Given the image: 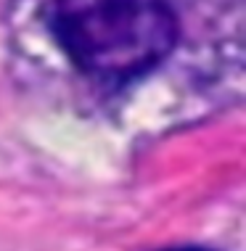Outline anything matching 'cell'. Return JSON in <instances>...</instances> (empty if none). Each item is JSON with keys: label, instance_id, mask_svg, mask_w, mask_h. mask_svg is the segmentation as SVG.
Masks as SVG:
<instances>
[{"label": "cell", "instance_id": "obj_2", "mask_svg": "<svg viewBox=\"0 0 246 251\" xmlns=\"http://www.w3.org/2000/svg\"><path fill=\"white\" fill-rule=\"evenodd\" d=\"M164 251H212L204 246H175V249H164Z\"/></svg>", "mask_w": 246, "mask_h": 251}, {"label": "cell", "instance_id": "obj_1", "mask_svg": "<svg viewBox=\"0 0 246 251\" xmlns=\"http://www.w3.org/2000/svg\"><path fill=\"white\" fill-rule=\"evenodd\" d=\"M35 93L133 132L204 119L244 96V0H3Z\"/></svg>", "mask_w": 246, "mask_h": 251}]
</instances>
